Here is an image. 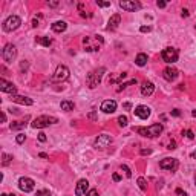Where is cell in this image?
Wrapping results in <instances>:
<instances>
[{
    "label": "cell",
    "mask_w": 196,
    "mask_h": 196,
    "mask_svg": "<svg viewBox=\"0 0 196 196\" xmlns=\"http://www.w3.org/2000/svg\"><path fill=\"white\" fill-rule=\"evenodd\" d=\"M104 40L101 35H91V37H84L83 38V46L84 51L87 52H95V51H100V48L103 46Z\"/></svg>",
    "instance_id": "1"
},
{
    "label": "cell",
    "mask_w": 196,
    "mask_h": 196,
    "mask_svg": "<svg viewBox=\"0 0 196 196\" xmlns=\"http://www.w3.org/2000/svg\"><path fill=\"white\" fill-rule=\"evenodd\" d=\"M133 130H137L144 138H156L162 133V124H152L150 127H137Z\"/></svg>",
    "instance_id": "2"
},
{
    "label": "cell",
    "mask_w": 196,
    "mask_h": 196,
    "mask_svg": "<svg viewBox=\"0 0 196 196\" xmlns=\"http://www.w3.org/2000/svg\"><path fill=\"white\" fill-rule=\"evenodd\" d=\"M104 72H106V68H98V69H95L87 74L86 83H87V87H89V89H95V87L101 83Z\"/></svg>",
    "instance_id": "3"
},
{
    "label": "cell",
    "mask_w": 196,
    "mask_h": 196,
    "mask_svg": "<svg viewBox=\"0 0 196 196\" xmlns=\"http://www.w3.org/2000/svg\"><path fill=\"white\" fill-rule=\"evenodd\" d=\"M58 123L57 116H49V115H42L38 118H35L34 121L31 123V126L34 129H43V127H48L49 124H55Z\"/></svg>",
    "instance_id": "4"
},
{
    "label": "cell",
    "mask_w": 196,
    "mask_h": 196,
    "mask_svg": "<svg viewBox=\"0 0 196 196\" xmlns=\"http://www.w3.org/2000/svg\"><path fill=\"white\" fill-rule=\"evenodd\" d=\"M20 25H22V19H20L19 15H9V17L3 22V31H5V32H12V31H15Z\"/></svg>",
    "instance_id": "5"
},
{
    "label": "cell",
    "mask_w": 196,
    "mask_h": 196,
    "mask_svg": "<svg viewBox=\"0 0 196 196\" xmlns=\"http://www.w3.org/2000/svg\"><path fill=\"white\" fill-rule=\"evenodd\" d=\"M15 57H17V48L14 46L12 43L5 45V48L2 49V58H3V61L12 63L15 60Z\"/></svg>",
    "instance_id": "6"
},
{
    "label": "cell",
    "mask_w": 196,
    "mask_h": 196,
    "mask_svg": "<svg viewBox=\"0 0 196 196\" xmlns=\"http://www.w3.org/2000/svg\"><path fill=\"white\" fill-rule=\"evenodd\" d=\"M162 60L165 61V63H175V61H178V57H179V52H178V49L176 48H165L164 51H162Z\"/></svg>",
    "instance_id": "7"
},
{
    "label": "cell",
    "mask_w": 196,
    "mask_h": 196,
    "mask_svg": "<svg viewBox=\"0 0 196 196\" xmlns=\"http://www.w3.org/2000/svg\"><path fill=\"white\" fill-rule=\"evenodd\" d=\"M160 167L164 170H170V172H176V169L179 167V161L175 158H164L160 161Z\"/></svg>",
    "instance_id": "8"
},
{
    "label": "cell",
    "mask_w": 196,
    "mask_h": 196,
    "mask_svg": "<svg viewBox=\"0 0 196 196\" xmlns=\"http://www.w3.org/2000/svg\"><path fill=\"white\" fill-rule=\"evenodd\" d=\"M34 187H35L34 179H31V178H28V176H23V178L19 179V188H20L22 192H25V193L32 192Z\"/></svg>",
    "instance_id": "9"
},
{
    "label": "cell",
    "mask_w": 196,
    "mask_h": 196,
    "mask_svg": "<svg viewBox=\"0 0 196 196\" xmlns=\"http://www.w3.org/2000/svg\"><path fill=\"white\" fill-rule=\"evenodd\" d=\"M69 78V69L66 68V66H63V64H60L57 69H55V72H54V75H52V80L54 81H64Z\"/></svg>",
    "instance_id": "10"
},
{
    "label": "cell",
    "mask_w": 196,
    "mask_h": 196,
    "mask_svg": "<svg viewBox=\"0 0 196 196\" xmlns=\"http://www.w3.org/2000/svg\"><path fill=\"white\" fill-rule=\"evenodd\" d=\"M109 144H112V137L110 135H98V138L93 143V147L103 150L106 147H109Z\"/></svg>",
    "instance_id": "11"
},
{
    "label": "cell",
    "mask_w": 196,
    "mask_h": 196,
    "mask_svg": "<svg viewBox=\"0 0 196 196\" xmlns=\"http://www.w3.org/2000/svg\"><path fill=\"white\" fill-rule=\"evenodd\" d=\"M120 8H123L124 11H138L141 9V3L135 0H123L120 2Z\"/></svg>",
    "instance_id": "12"
},
{
    "label": "cell",
    "mask_w": 196,
    "mask_h": 196,
    "mask_svg": "<svg viewBox=\"0 0 196 196\" xmlns=\"http://www.w3.org/2000/svg\"><path fill=\"white\" fill-rule=\"evenodd\" d=\"M0 91H2V92H5V93L15 95V92H17V87H15L12 83L6 81L5 78H0Z\"/></svg>",
    "instance_id": "13"
},
{
    "label": "cell",
    "mask_w": 196,
    "mask_h": 196,
    "mask_svg": "<svg viewBox=\"0 0 196 196\" xmlns=\"http://www.w3.org/2000/svg\"><path fill=\"white\" fill-rule=\"evenodd\" d=\"M135 115L138 116V118H141V120H147L150 116V107H147V106H144V104H139V106H137L135 107Z\"/></svg>",
    "instance_id": "14"
},
{
    "label": "cell",
    "mask_w": 196,
    "mask_h": 196,
    "mask_svg": "<svg viewBox=\"0 0 196 196\" xmlns=\"http://www.w3.org/2000/svg\"><path fill=\"white\" fill-rule=\"evenodd\" d=\"M178 75H179L178 69H175V68H172V66H167L165 69L162 70V77H164L167 81H175L176 78H178Z\"/></svg>",
    "instance_id": "15"
},
{
    "label": "cell",
    "mask_w": 196,
    "mask_h": 196,
    "mask_svg": "<svg viewBox=\"0 0 196 196\" xmlns=\"http://www.w3.org/2000/svg\"><path fill=\"white\" fill-rule=\"evenodd\" d=\"M101 110L104 114H114L116 110V101L115 100H104L101 103Z\"/></svg>",
    "instance_id": "16"
},
{
    "label": "cell",
    "mask_w": 196,
    "mask_h": 196,
    "mask_svg": "<svg viewBox=\"0 0 196 196\" xmlns=\"http://www.w3.org/2000/svg\"><path fill=\"white\" fill-rule=\"evenodd\" d=\"M87 190H89V182H87V179H80L78 184H77V187H75V195L84 196L87 193Z\"/></svg>",
    "instance_id": "17"
},
{
    "label": "cell",
    "mask_w": 196,
    "mask_h": 196,
    "mask_svg": "<svg viewBox=\"0 0 196 196\" xmlns=\"http://www.w3.org/2000/svg\"><path fill=\"white\" fill-rule=\"evenodd\" d=\"M121 22V15L120 14H114L110 19H109V22H107V31H115L116 28H118V25Z\"/></svg>",
    "instance_id": "18"
},
{
    "label": "cell",
    "mask_w": 196,
    "mask_h": 196,
    "mask_svg": "<svg viewBox=\"0 0 196 196\" xmlns=\"http://www.w3.org/2000/svg\"><path fill=\"white\" fill-rule=\"evenodd\" d=\"M11 100L14 103H19V104H23V106H32V100L28 98V97H23V95H12Z\"/></svg>",
    "instance_id": "19"
},
{
    "label": "cell",
    "mask_w": 196,
    "mask_h": 196,
    "mask_svg": "<svg viewBox=\"0 0 196 196\" xmlns=\"http://www.w3.org/2000/svg\"><path fill=\"white\" fill-rule=\"evenodd\" d=\"M155 91V86H153V83H150V81H144L143 83V86H141V93L144 95V97H150L152 93Z\"/></svg>",
    "instance_id": "20"
},
{
    "label": "cell",
    "mask_w": 196,
    "mask_h": 196,
    "mask_svg": "<svg viewBox=\"0 0 196 196\" xmlns=\"http://www.w3.org/2000/svg\"><path fill=\"white\" fill-rule=\"evenodd\" d=\"M52 31L54 32H64L66 31V28H68V25H66V22H55V23H52Z\"/></svg>",
    "instance_id": "21"
},
{
    "label": "cell",
    "mask_w": 196,
    "mask_h": 196,
    "mask_svg": "<svg viewBox=\"0 0 196 196\" xmlns=\"http://www.w3.org/2000/svg\"><path fill=\"white\" fill-rule=\"evenodd\" d=\"M60 107H61V110H64V112H70V110H74L75 104H74V101L64 100V101H61V103H60Z\"/></svg>",
    "instance_id": "22"
},
{
    "label": "cell",
    "mask_w": 196,
    "mask_h": 196,
    "mask_svg": "<svg viewBox=\"0 0 196 196\" xmlns=\"http://www.w3.org/2000/svg\"><path fill=\"white\" fill-rule=\"evenodd\" d=\"M35 42H37L38 45L46 46V48H49V46H51V43H52V40H51L49 37H37V38H35Z\"/></svg>",
    "instance_id": "23"
},
{
    "label": "cell",
    "mask_w": 196,
    "mask_h": 196,
    "mask_svg": "<svg viewBox=\"0 0 196 196\" xmlns=\"http://www.w3.org/2000/svg\"><path fill=\"white\" fill-rule=\"evenodd\" d=\"M135 63H137L138 66H144V64L147 63V55H146V54H143V52L138 54L137 58H135Z\"/></svg>",
    "instance_id": "24"
},
{
    "label": "cell",
    "mask_w": 196,
    "mask_h": 196,
    "mask_svg": "<svg viewBox=\"0 0 196 196\" xmlns=\"http://www.w3.org/2000/svg\"><path fill=\"white\" fill-rule=\"evenodd\" d=\"M29 120V116H26V120L25 121H28ZM25 121H15V123H11V130H17V129H22V127H25L26 126V123Z\"/></svg>",
    "instance_id": "25"
},
{
    "label": "cell",
    "mask_w": 196,
    "mask_h": 196,
    "mask_svg": "<svg viewBox=\"0 0 196 196\" xmlns=\"http://www.w3.org/2000/svg\"><path fill=\"white\" fill-rule=\"evenodd\" d=\"M12 161V156L11 155H8V153H2V165H9Z\"/></svg>",
    "instance_id": "26"
},
{
    "label": "cell",
    "mask_w": 196,
    "mask_h": 196,
    "mask_svg": "<svg viewBox=\"0 0 196 196\" xmlns=\"http://www.w3.org/2000/svg\"><path fill=\"white\" fill-rule=\"evenodd\" d=\"M137 182H138V187L143 190V192H146V190H147V182H146V179H144V178H138V181H137Z\"/></svg>",
    "instance_id": "27"
},
{
    "label": "cell",
    "mask_w": 196,
    "mask_h": 196,
    "mask_svg": "<svg viewBox=\"0 0 196 196\" xmlns=\"http://www.w3.org/2000/svg\"><path fill=\"white\" fill-rule=\"evenodd\" d=\"M127 123H129V120H127L126 115H121L118 116V124H120V127H126Z\"/></svg>",
    "instance_id": "28"
},
{
    "label": "cell",
    "mask_w": 196,
    "mask_h": 196,
    "mask_svg": "<svg viewBox=\"0 0 196 196\" xmlns=\"http://www.w3.org/2000/svg\"><path fill=\"white\" fill-rule=\"evenodd\" d=\"M120 169H121L123 172L126 173V176H127V178H132V170H130V169L127 167L126 164H121V167H120Z\"/></svg>",
    "instance_id": "29"
},
{
    "label": "cell",
    "mask_w": 196,
    "mask_h": 196,
    "mask_svg": "<svg viewBox=\"0 0 196 196\" xmlns=\"http://www.w3.org/2000/svg\"><path fill=\"white\" fill-rule=\"evenodd\" d=\"M25 139H26V135H23V133H19V135H17V138H15V141H17L19 144H23Z\"/></svg>",
    "instance_id": "30"
},
{
    "label": "cell",
    "mask_w": 196,
    "mask_h": 196,
    "mask_svg": "<svg viewBox=\"0 0 196 196\" xmlns=\"http://www.w3.org/2000/svg\"><path fill=\"white\" fill-rule=\"evenodd\" d=\"M40 19H42V15L38 14V17H34V20H32V26L37 28V26H40Z\"/></svg>",
    "instance_id": "31"
},
{
    "label": "cell",
    "mask_w": 196,
    "mask_h": 196,
    "mask_svg": "<svg viewBox=\"0 0 196 196\" xmlns=\"http://www.w3.org/2000/svg\"><path fill=\"white\" fill-rule=\"evenodd\" d=\"M37 196H51L49 190H37Z\"/></svg>",
    "instance_id": "32"
},
{
    "label": "cell",
    "mask_w": 196,
    "mask_h": 196,
    "mask_svg": "<svg viewBox=\"0 0 196 196\" xmlns=\"http://www.w3.org/2000/svg\"><path fill=\"white\" fill-rule=\"evenodd\" d=\"M167 149H169V150H175V149H176V141H173V139H172V141H169Z\"/></svg>",
    "instance_id": "33"
},
{
    "label": "cell",
    "mask_w": 196,
    "mask_h": 196,
    "mask_svg": "<svg viewBox=\"0 0 196 196\" xmlns=\"http://www.w3.org/2000/svg\"><path fill=\"white\" fill-rule=\"evenodd\" d=\"M97 5L100 8H107V6H110V2H97Z\"/></svg>",
    "instance_id": "34"
},
{
    "label": "cell",
    "mask_w": 196,
    "mask_h": 196,
    "mask_svg": "<svg viewBox=\"0 0 196 196\" xmlns=\"http://www.w3.org/2000/svg\"><path fill=\"white\" fill-rule=\"evenodd\" d=\"M46 133H43V132H40V133H38V141H40V143H45V141H46Z\"/></svg>",
    "instance_id": "35"
},
{
    "label": "cell",
    "mask_w": 196,
    "mask_h": 196,
    "mask_svg": "<svg viewBox=\"0 0 196 196\" xmlns=\"http://www.w3.org/2000/svg\"><path fill=\"white\" fill-rule=\"evenodd\" d=\"M184 135L187 137V138H190V139H193V138H195V133H193L192 130H185V132H184Z\"/></svg>",
    "instance_id": "36"
},
{
    "label": "cell",
    "mask_w": 196,
    "mask_h": 196,
    "mask_svg": "<svg viewBox=\"0 0 196 196\" xmlns=\"http://www.w3.org/2000/svg\"><path fill=\"white\" fill-rule=\"evenodd\" d=\"M86 196H98V192H97L95 188H92V190H89V192L86 193Z\"/></svg>",
    "instance_id": "37"
},
{
    "label": "cell",
    "mask_w": 196,
    "mask_h": 196,
    "mask_svg": "<svg viewBox=\"0 0 196 196\" xmlns=\"http://www.w3.org/2000/svg\"><path fill=\"white\" fill-rule=\"evenodd\" d=\"M139 31H141V32H150V31H152V28H150V26H141V28H139Z\"/></svg>",
    "instance_id": "38"
},
{
    "label": "cell",
    "mask_w": 196,
    "mask_h": 196,
    "mask_svg": "<svg viewBox=\"0 0 196 196\" xmlns=\"http://www.w3.org/2000/svg\"><path fill=\"white\" fill-rule=\"evenodd\" d=\"M156 5H158V8H165V5H167V3H165V2H162V0H158V2H156Z\"/></svg>",
    "instance_id": "39"
},
{
    "label": "cell",
    "mask_w": 196,
    "mask_h": 196,
    "mask_svg": "<svg viewBox=\"0 0 196 196\" xmlns=\"http://www.w3.org/2000/svg\"><path fill=\"white\" fill-rule=\"evenodd\" d=\"M112 178H114V181H115V182H118V181H121V176H120L118 173H114V175H112Z\"/></svg>",
    "instance_id": "40"
},
{
    "label": "cell",
    "mask_w": 196,
    "mask_h": 196,
    "mask_svg": "<svg viewBox=\"0 0 196 196\" xmlns=\"http://www.w3.org/2000/svg\"><path fill=\"white\" fill-rule=\"evenodd\" d=\"M176 195H179V196H187V193H185L184 190H181V188H176Z\"/></svg>",
    "instance_id": "41"
},
{
    "label": "cell",
    "mask_w": 196,
    "mask_h": 196,
    "mask_svg": "<svg viewBox=\"0 0 196 196\" xmlns=\"http://www.w3.org/2000/svg\"><path fill=\"white\" fill-rule=\"evenodd\" d=\"M87 116H89V118H91V120H93V121H95V120H97V114H95V112H93V110H92V112H89V115H87Z\"/></svg>",
    "instance_id": "42"
},
{
    "label": "cell",
    "mask_w": 196,
    "mask_h": 196,
    "mask_svg": "<svg viewBox=\"0 0 196 196\" xmlns=\"http://www.w3.org/2000/svg\"><path fill=\"white\" fill-rule=\"evenodd\" d=\"M172 115H173V116H179V115H181L179 109H173V110H172Z\"/></svg>",
    "instance_id": "43"
},
{
    "label": "cell",
    "mask_w": 196,
    "mask_h": 196,
    "mask_svg": "<svg viewBox=\"0 0 196 196\" xmlns=\"http://www.w3.org/2000/svg\"><path fill=\"white\" fill-rule=\"evenodd\" d=\"M152 153V150L150 149H143L141 150V155H150Z\"/></svg>",
    "instance_id": "44"
},
{
    "label": "cell",
    "mask_w": 196,
    "mask_h": 196,
    "mask_svg": "<svg viewBox=\"0 0 196 196\" xmlns=\"http://www.w3.org/2000/svg\"><path fill=\"white\" fill-rule=\"evenodd\" d=\"M48 5H49L51 8H55V6H58V2H48Z\"/></svg>",
    "instance_id": "45"
},
{
    "label": "cell",
    "mask_w": 196,
    "mask_h": 196,
    "mask_svg": "<svg viewBox=\"0 0 196 196\" xmlns=\"http://www.w3.org/2000/svg\"><path fill=\"white\" fill-rule=\"evenodd\" d=\"M123 107H124L126 110H129V109H132V104H130V103H124V104H123Z\"/></svg>",
    "instance_id": "46"
},
{
    "label": "cell",
    "mask_w": 196,
    "mask_h": 196,
    "mask_svg": "<svg viewBox=\"0 0 196 196\" xmlns=\"http://www.w3.org/2000/svg\"><path fill=\"white\" fill-rule=\"evenodd\" d=\"M20 68H22V69H28V63H26V61H22V64H20Z\"/></svg>",
    "instance_id": "47"
},
{
    "label": "cell",
    "mask_w": 196,
    "mask_h": 196,
    "mask_svg": "<svg viewBox=\"0 0 196 196\" xmlns=\"http://www.w3.org/2000/svg\"><path fill=\"white\" fill-rule=\"evenodd\" d=\"M2 123H6V114L2 112Z\"/></svg>",
    "instance_id": "48"
},
{
    "label": "cell",
    "mask_w": 196,
    "mask_h": 196,
    "mask_svg": "<svg viewBox=\"0 0 196 196\" xmlns=\"http://www.w3.org/2000/svg\"><path fill=\"white\" fill-rule=\"evenodd\" d=\"M181 15H182V17H188V11H187V9H182Z\"/></svg>",
    "instance_id": "49"
},
{
    "label": "cell",
    "mask_w": 196,
    "mask_h": 196,
    "mask_svg": "<svg viewBox=\"0 0 196 196\" xmlns=\"http://www.w3.org/2000/svg\"><path fill=\"white\" fill-rule=\"evenodd\" d=\"M40 158H43V160H46V158H48V155H46V153H43V152H42V153H40Z\"/></svg>",
    "instance_id": "50"
},
{
    "label": "cell",
    "mask_w": 196,
    "mask_h": 196,
    "mask_svg": "<svg viewBox=\"0 0 196 196\" xmlns=\"http://www.w3.org/2000/svg\"><path fill=\"white\" fill-rule=\"evenodd\" d=\"M190 156H192V158H196V152H193V153H192Z\"/></svg>",
    "instance_id": "51"
},
{
    "label": "cell",
    "mask_w": 196,
    "mask_h": 196,
    "mask_svg": "<svg viewBox=\"0 0 196 196\" xmlns=\"http://www.w3.org/2000/svg\"><path fill=\"white\" fill-rule=\"evenodd\" d=\"M192 115H193V116H196V110H193V112H192Z\"/></svg>",
    "instance_id": "52"
},
{
    "label": "cell",
    "mask_w": 196,
    "mask_h": 196,
    "mask_svg": "<svg viewBox=\"0 0 196 196\" xmlns=\"http://www.w3.org/2000/svg\"><path fill=\"white\" fill-rule=\"evenodd\" d=\"M0 196H9V195H6V193H2V195H0Z\"/></svg>",
    "instance_id": "53"
},
{
    "label": "cell",
    "mask_w": 196,
    "mask_h": 196,
    "mask_svg": "<svg viewBox=\"0 0 196 196\" xmlns=\"http://www.w3.org/2000/svg\"><path fill=\"white\" fill-rule=\"evenodd\" d=\"M9 196H15V195H14V193H12V195H9Z\"/></svg>",
    "instance_id": "54"
},
{
    "label": "cell",
    "mask_w": 196,
    "mask_h": 196,
    "mask_svg": "<svg viewBox=\"0 0 196 196\" xmlns=\"http://www.w3.org/2000/svg\"><path fill=\"white\" fill-rule=\"evenodd\" d=\"M195 182H196V176H195Z\"/></svg>",
    "instance_id": "55"
},
{
    "label": "cell",
    "mask_w": 196,
    "mask_h": 196,
    "mask_svg": "<svg viewBox=\"0 0 196 196\" xmlns=\"http://www.w3.org/2000/svg\"><path fill=\"white\" fill-rule=\"evenodd\" d=\"M195 26H196V25H195Z\"/></svg>",
    "instance_id": "56"
}]
</instances>
